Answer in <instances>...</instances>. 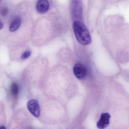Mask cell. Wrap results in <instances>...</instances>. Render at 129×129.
I'll return each instance as SVG.
<instances>
[{"label": "cell", "mask_w": 129, "mask_h": 129, "mask_svg": "<svg viewBox=\"0 0 129 129\" xmlns=\"http://www.w3.org/2000/svg\"><path fill=\"white\" fill-rule=\"evenodd\" d=\"M111 116L108 113H102L100 119L97 122L96 126L99 129H104L108 127L110 124Z\"/></svg>", "instance_id": "obj_4"}, {"label": "cell", "mask_w": 129, "mask_h": 129, "mask_svg": "<svg viewBox=\"0 0 129 129\" xmlns=\"http://www.w3.org/2000/svg\"><path fill=\"white\" fill-rule=\"evenodd\" d=\"M0 12H1L0 13H1V14L2 16H6L8 13V10L6 8H3L1 10Z\"/></svg>", "instance_id": "obj_9"}, {"label": "cell", "mask_w": 129, "mask_h": 129, "mask_svg": "<svg viewBox=\"0 0 129 129\" xmlns=\"http://www.w3.org/2000/svg\"><path fill=\"white\" fill-rule=\"evenodd\" d=\"M73 72L78 79L83 80L87 76V69L84 65L80 63H78L74 67Z\"/></svg>", "instance_id": "obj_2"}, {"label": "cell", "mask_w": 129, "mask_h": 129, "mask_svg": "<svg viewBox=\"0 0 129 129\" xmlns=\"http://www.w3.org/2000/svg\"><path fill=\"white\" fill-rule=\"evenodd\" d=\"M3 27V24L2 22L0 20V30L2 29Z\"/></svg>", "instance_id": "obj_10"}, {"label": "cell", "mask_w": 129, "mask_h": 129, "mask_svg": "<svg viewBox=\"0 0 129 129\" xmlns=\"http://www.w3.org/2000/svg\"><path fill=\"white\" fill-rule=\"evenodd\" d=\"M31 55V52L29 51H25L22 54L21 58L22 60H25L29 57Z\"/></svg>", "instance_id": "obj_8"}, {"label": "cell", "mask_w": 129, "mask_h": 129, "mask_svg": "<svg viewBox=\"0 0 129 129\" xmlns=\"http://www.w3.org/2000/svg\"><path fill=\"white\" fill-rule=\"evenodd\" d=\"M19 92V86L17 83H13L11 84L10 88V92L13 97H17Z\"/></svg>", "instance_id": "obj_7"}, {"label": "cell", "mask_w": 129, "mask_h": 129, "mask_svg": "<svg viewBox=\"0 0 129 129\" xmlns=\"http://www.w3.org/2000/svg\"><path fill=\"white\" fill-rule=\"evenodd\" d=\"M0 129H6V128L4 126H0Z\"/></svg>", "instance_id": "obj_11"}, {"label": "cell", "mask_w": 129, "mask_h": 129, "mask_svg": "<svg viewBox=\"0 0 129 129\" xmlns=\"http://www.w3.org/2000/svg\"><path fill=\"white\" fill-rule=\"evenodd\" d=\"M73 29L78 41L81 44L87 45L91 41L89 31L85 24L79 20H75L73 23Z\"/></svg>", "instance_id": "obj_1"}, {"label": "cell", "mask_w": 129, "mask_h": 129, "mask_svg": "<svg viewBox=\"0 0 129 129\" xmlns=\"http://www.w3.org/2000/svg\"><path fill=\"white\" fill-rule=\"evenodd\" d=\"M27 108L30 113L34 116L38 117L40 115V108L38 101L35 99H32L28 101Z\"/></svg>", "instance_id": "obj_3"}, {"label": "cell", "mask_w": 129, "mask_h": 129, "mask_svg": "<svg viewBox=\"0 0 129 129\" xmlns=\"http://www.w3.org/2000/svg\"><path fill=\"white\" fill-rule=\"evenodd\" d=\"M21 19L19 17H16L12 21L9 28L10 31L11 32H15L19 29L21 24Z\"/></svg>", "instance_id": "obj_6"}, {"label": "cell", "mask_w": 129, "mask_h": 129, "mask_svg": "<svg viewBox=\"0 0 129 129\" xmlns=\"http://www.w3.org/2000/svg\"><path fill=\"white\" fill-rule=\"evenodd\" d=\"M0 2H1V1H0Z\"/></svg>", "instance_id": "obj_12"}, {"label": "cell", "mask_w": 129, "mask_h": 129, "mask_svg": "<svg viewBox=\"0 0 129 129\" xmlns=\"http://www.w3.org/2000/svg\"><path fill=\"white\" fill-rule=\"evenodd\" d=\"M36 8L38 13L41 14L44 13L49 10V2L46 0L38 1L36 4Z\"/></svg>", "instance_id": "obj_5"}]
</instances>
